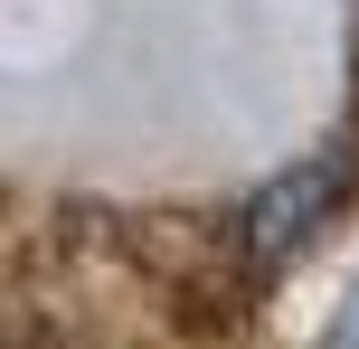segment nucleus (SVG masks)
Wrapping results in <instances>:
<instances>
[{"label":"nucleus","instance_id":"obj_1","mask_svg":"<svg viewBox=\"0 0 359 349\" xmlns=\"http://www.w3.org/2000/svg\"><path fill=\"white\" fill-rule=\"evenodd\" d=\"M350 151H322V161H303V170H284V180L265 189V199L246 208V245H255V264H284V255H303L312 236H322L331 218H341V199H350Z\"/></svg>","mask_w":359,"mask_h":349}]
</instances>
